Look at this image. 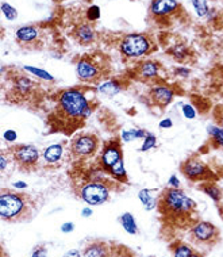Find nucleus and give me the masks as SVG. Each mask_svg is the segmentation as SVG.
I'll return each instance as SVG.
<instances>
[{"label": "nucleus", "mask_w": 223, "mask_h": 257, "mask_svg": "<svg viewBox=\"0 0 223 257\" xmlns=\"http://www.w3.org/2000/svg\"><path fill=\"white\" fill-rule=\"evenodd\" d=\"M94 108L83 88L72 87L58 92L54 114L65 127H77L92 115Z\"/></svg>", "instance_id": "1"}, {"label": "nucleus", "mask_w": 223, "mask_h": 257, "mask_svg": "<svg viewBox=\"0 0 223 257\" xmlns=\"http://www.w3.org/2000/svg\"><path fill=\"white\" fill-rule=\"evenodd\" d=\"M37 213V205L32 195L0 189V218L6 222H22L30 220Z\"/></svg>", "instance_id": "2"}, {"label": "nucleus", "mask_w": 223, "mask_h": 257, "mask_svg": "<svg viewBox=\"0 0 223 257\" xmlns=\"http://www.w3.org/2000/svg\"><path fill=\"white\" fill-rule=\"evenodd\" d=\"M198 203L185 194L181 188H169L166 187L159 195V211L165 218L175 222L190 218L196 211Z\"/></svg>", "instance_id": "3"}, {"label": "nucleus", "mask_w": 223, "mask_h": 257, "mask_svg": "<svg viewBox=\"0 0 223 257\" xmlns=\"http://www.w3.org/2000/svg\"><path fill=\"white\" fill-rule=\"evenodd\" d=\"M156 51L153 38L143 33H133L122 38L119 51L125 61H137L152 54Z\"/></svg>", "instance_id": "4"}, {"label": "nucleus", "mask_w": 223, "mask_h": 257, "mask_svg": "<svg viewBox=\"0 0 223 257\" xmlns=\"http://www.w3.org/2000/svg\"><path fill=\"white\" fill-rule=\"evenodd\" d=\"M104 57L102 54H88L81 57L76 63V76L81 83L97 84L106 76V65L103 63Z\"/></svg>", "instance_id": "5"}, {"label": "nucleus", "mask_w": 223, "mask_h": 257, "mask_svg": "<svg viewBox=\"0 0 223 257\" xmlns=\"http://www.w3.org/2000/svg\"><path fill=\"white\" fill-rule=\"evenodd\" d=\"M13 161L20 170L27 172H32L38 168L39 160L42 158V153L32 144H18L7 149Z\"/></svg>", "instance_id": "6"}, {"label": "nucleus", "mask_w": 223, "mask_h": 257, "mask_svg": "<svg viewBox=\"0 0 223 257\" xmlns=\"http://www.w3.org/2000/svg\"><path fill=\"white\" fill-rule=\"evenodd\" d=\"M99 138L92 133L76 134L70 141V156L75 161H85L95 156L99 151Z\"/></svg>", "instance_id": "7"}, {"label": "nucleus", "mask_w": 223, "mask_h": 257, "mask_svg": "<svg viewBox=\"0 0 223 257\" xmlns=\"http://www.w3.org/2000/svg\"><path fill=\"white\" fill-rule=\"evenodd\" d=\"M180 172L187 180L192 183H204L215 180L217 175L206 163H203L199 157L191 156L180 165Z\"/></svg>", "instance_id": "8"}, {"label": "nucleus", "mask_w": 223, "mask_h": 257, "mask_svg": "<svg viewBox=\"0 0 223 257\" xmlns=\"http://www.w3.org/2000/svg\"><path fill=\"white\" fill-rule=\"evenodd\" d=\"M77 195L88 206H102L110 199L111 188L102 180H91L84 183Z\"/></svg>", "instance_id": "9"}, {"label": "nucleus", "mask_w": 223, "mask_h": 257, "mask_svg": "<svg viewBox=\"0 0 223 257\" xmlns=\"http://www.w3.org/2000/svg\"><path fill=\"white\" fill-rule=\"evenodd\" d=\"M11 83L10 95L13 102H26L32 99L35 91L38 89V83L34 82L27 75L22 73H13L8 77Z\"/></svg>", "instance_id": "10"}, {"label": "nucleus", "mask_w": 223, "mask_h": 257, "mask_svg": "<svg viewBox=\"0 0 223 257\" xmlns=\"http://www.w3.org/2000/svg\"><path fill=\"white\" fill-rule=\"evenodd\" d=\"M190 236L195 244L214 245L219 240V230L217 226L208 221H198L192 223Z\"/></svg>", "instance_id": "11"}, {"label": "nucleus", "mask_w": 223, "mask_h": 257, "mask_svg": "<svg viewBox=\"0 0 223 257\" xmlns=\"http://www.w3.org/2000/svg\"><path fill=\"white\" fill-rule=\"evenodd\" d=\"M181 11V6L177 0H152L150 14L156 22L162 25L164 20H168Z\"/></svg>", "instance_id": "12"}, {"label": "nucleus", "mask_w": 223, "mask_h": 257, "mask_svg": "<svg viewBox=\"0 0 223 257\" xmlns=\"http://www.w3.org/2000/svg\"><path fill=\"white\" fill-rule=\"evenodd\" d=\"M175 96H176L175 89L166 84L154 83L147 91V98L150 101V104L153 107H159V108H165L169 106L175 99Z\"/></svg>", "instance_id": "13"}, {"label": "nucleus", "mask_w": 223, "mask_h": 257, "mask_svg": "<svg viewBox=\"0 0 223 257\" xmlns=\"http://www.w3.org/2000/svg\"><path fill=\"white\" fill-rule=\"evenodd\" d=\"M121 158H123V152H122V144L119 139H111L110 142L103 146L99 157V164L104 172L109 173V171L118 163Z\"/></svg>", "instance_id": "14"}, {"label": "nucleus", "mask_w": 223, "mask_h": 257, "mask_svg": "<svg viewBox=\"0 0 223 257\" xmlns=\"http://www.w3.org/2000/svg\"><path fill=\"white\" fill-rule=\"evenodd\" d=\"M135 77L143 83H156L159 79L161 64L154 60H143L137 63L133 69Z\"/></svg>", "instance_id": "15"}, {"label": "nucleus", "mask_w": 223, "mask_h": 257, "mask_svg": "<svg viewBox=\"0 0 223 257\" xmlns=\"http://www.w3.org/2000/svg\"><path fill=\"white\" fill-rule=\"evenodd\" d=\"M41 30L38 26L26 25L19 27L15 33L16 42L26 49H38V44H41Z\"/></svg>", "instance_id": "16"}, {"label": "nucleus", "mask_w": 223, "mask_h": 257, "mask_svg": "<svg viewBox=\"0 0 223 257\" xmlns=\"http://www.w3.org/2000/svg\"><path fill=\"white\" fill-rule=\"evenodd\" d=\"M65 153V142H58V144H51L46 146L42 151V161H44V167L46 168H58L63 160H64Z\"/></svg>", "instance_id": "17"}, {"label": "nucleus", "mask_w": 223, "mask_h": 257, "mask_svg": "<svg viewBox=\"0 0 223 257\" xmlns=\"http://www.w3.org/2000/svg\"><path fill=\"white\" fill-rule=\"evenodd\" d=\"M72 35L77 44L81 45V46H89V45L94 44L96 39L95 29L91 25V22H81V23L75 26Z\"/></svg>", "instance_id": "18"}, {"label": "nucleus", "mask_w": 223, "mask_h": 257, "mask_svg": "<svg viewBox=\"0 0 223 257\" xmlns=\"http://www.w3.org/2000/svg\"><path fill=\"white\" fill-rule=\"evenodd\" d=\"M166 54L171 57L173 61H176L178 64L190 63L193 58V51L183 41H177L175 44L169 45L168 49H166Z\"/></svg>", "instance_id": "19"}, {"label": "nucleus", "mask_w": 223, "mask_h": 257, "mask_svg": "<svg viewBox=\"0 0 223 257\" xmlns=\"http://www.w3.org/2000/svg\"><path fill=\"white\" fill-rule=\"evenodd\" d=\"M83 255L84 257H115L111 244L102 240H95L88 242L84 248Z\"/></svg>", "instance_id": "20"}, {"label": "nucleus", "mask_w": 223, "mask_h": 257, "mask_svg": "<svg viewBox=\"0 0 223 257\" xmlns=\"http://www.w3.org/2000/svg\"><path fill=\"white\" fill-rule=\"evenodd\" d=\"M126 88V83H123L119 79H103L102 82L96 84V91L103 96L114 98Z\"/></svg>", "instance_id": "21"}, {"label": "nucleus", "mask_w": 223, "mask_h": 257, "mask_svg": "<svg viewBox=\"0 0 223 257\" xmlns=\"http://www.w3.org/2000/svg\"><path fill=\"white\" fill-rule=\"evenodd\" d=\"M199 189L206 194L208 198H210L211 201L214 202L215 205H219L223 199V191L219 188V186H218L215 180H211V182H204L200 183V186H199Z\"/></svg>", "instance_id": "22"}, {"label": "nucleus", "mask_w": 223, "mask_h": 257, "mask_svg": "<svg viewBox=\"0 0 223 257\" xmlns=\"http://www.w3.org/2000/svg\"><path fill=\"white\" fill-rule=\"evenodd\" d=\"M154 192H157V189L142 188L138 192V199L146 211H153L159 206V196H156Z\"/></svg>", "instance_id": "23"}, {"label": "nucleus", "mask_w": 223, "mask_h": 257, "mask_svg": "<svg viewBox=\"0 0 223 257\" xmlns=\"http://www.w3.org/2000/svg\"><path fill=\"white\" fill-rule=\"evenodd\" d=\"M207 134H208V141L214 148L223 149V127L217 123L210 125L207 127Z\"/></svg>", "instance_id": "24"}, {"label": "nucleus", "mask_w": 223, "mask_h": 257, "mask_svg": "<svg viewBox=\"0 0 223 257\" xmlns=\"http://www.w3.org/2000/svg\"><path fill=\"white\" fill-rule=\"evenodd\" d=\"M119 223L123 227V230L130 234V236H135L138 234V225H137V221L134 218V215L131 213H123L119 217Z\"/></svg>", "instance_id": "25"}, {"label": "nucleus", "mask_w": 223, "mask_h": 257, "mask_svg": "<svg viewBox=\"0 0 223 257\" xmlns=\"http://www.w3.org/2000/svg\"><path fill=\"white\" fill-rule=\"evenodd\" d=\"M109 173L116 182L123 183V184H126V183L128 182L127 171L125 168V161H123V158H121L118 163L115 164L114 167L109 171Z\"/></svg>", "instance_id": "26"}, {"label": "nucleus", "mask_w": 223, "mask_h": 257, "mask_svg": "<svg viewBox=\"0 0 223 257\" xmlns=\"http://www.w3.org/2000/svg\"><path fill=\"white\" fill-rule=\"evenodd\" d=\"M147 130L145 129H123L121 132L122 142H133L137 139H143L147 136Z\"/></svg>", "instance_id": "27"}, {"label": "nucleus", "mask_w": 223, "mask_h": 257, "mask_svg": "<svg viewBox=\"0 0 223 257\" xmlns=\"http://www.w3.org/2000/svg\"><path fill=\"white\" fill-rule=\"evenodd\" d=\"M22 69L25 70L26 73L32 75V77H37L39 80H44V82H49V83L54 82V76L50 75L48 70L37 68V67H32V65H25Z\"/></svg>", "instance_id": "28"}, {"label": "nucleus", "mask_w": 223, "mask_h": 257, "mask_svg": "<svg viewBox=\"0 0 223 257\" xmlns=\"http://www.w3.org/2000/svg\"><path fill=\"white\" fill-rule=\"evenodd\" d=\"M171 251L173 253V257H192L195 253V249L190 245L184 244L181 241H177L171 245Z\"/></svg>", "instance_id": "29"}, {"label": "nucleus", "mask_w": 223, "mask_h": 257, "mask_svg": "<svg viewBox=\"0 0 223 257\" xmlns=\"http://www.w3.org/2000/svg\"><path fill=\"white\" fill-rule=\"evenodd\" d=\"M157 148V137L154 133H147V136L143 139H142V145L140 146V152L145 153V152H149Z\"/></svg>", "instance_id": "30"}, {"label": "nucleus", "mask_w": 223, "mask_h": 257, "mask_svg": "<svg viewBox=\"0 0 223 257\" xmlns=\"http://www.w3.org/2000/svg\"><path fill=\"white\" fill-rule=\"evenodd\" d=\"M192 6L195 8V13L198 17L203 18V17H207L208 13H210V7H208V3L207 0H191Z\"/></svg>", "instance_id": "31"}, {"label": "nucleus", "mask_w": 223, "mask_h": 257, "mask_svg": "<svg viewBox=\"0 0 223 257\" xmlns=\"http://www.w3.org/2000/svg\"><path fill=\"white\" fill-rule=\"evenodd\" d=\"M1 13L6 17L7 20H15L18 18V11L15 10V7H13L8 3H1Z\"/></svg>", "instance_id": "32"}, {"label": "nucleus", "mask_w": 223, "mask_h": 257, "mask_svg": "<svg viewBox=\"0 0 223 257\" xmlns=\"http://www.w3.org/2000/svg\"><path fill=\"white\" fill-rule=\"evenodd\" d=\"M181 114H183V117H184L185 120H192L198 117V110H196V107L195 106L187 103V104H183V106H181Z\"/></svg>", "instance_id": "33"}, {"label": "nucleus", "mask_w": 223, "mask_h": 257, "mask_svg": "<svg viewBox=\"0 0 223 257\" xmlns=\"http://www.w3.org/2000/svg\"><path fill=\"white\" fill-rule=\"evenodd\" d=\"M172 73L175 77H180V79H188L192 73V69L185 67V65H177L172 69Z\"/></svg>", "instance_id": "34"}, {"label": "nucleus", "mask_w": 223, "mask_h": 257, "mask_svg": "<svg viewBox=\"0 0 223 257\" xmlns=\"http://www.w3.org/2000/svg\"><path fill=\"white\" fill-rule=\"evenodd\" d=\"M102 17V13H100V7L99 6H91L87 10V19H88V22H96V20H99Z\"/></svg>", "instance_id": "35"}, {"label": "nucleus", "mask_w": 223, "mask_h": 257, "mask_svg": "<svg viewBox=\"0 0 223 257\" xmlns=\"http://www.w3.org/2000/svg\"><path fill=\"white\" fill-rule=\"evenodd\" d=\"M13 158H11V156H10V153H8V151H1V153H0V172H4V171L7 170V165H8V163L11 161Z\"/></svg>", "instance_id": "36"}, {"label": "nucleus", "mask_w": 223, "mask_h": 257, "mask_svg": "<svg viewBox=\"0 0 223 257\" xmlns=\"http://www.w3.org/2000/svg\"><path fill=\"white\" fill-rule=\"evenodd\" d=\"M3 139L6 141V142H15L16 139H18V133L15 132L14 129H7L6 132L3 133Z\"/></svg>", "instance_id": "37"}, {"label": "nucleus", "mask_w": 223, "mask_h": 257, "mask_svg": "<svg viewBox=\"0 0 223 257\" xmlns=\"http://www.w3.org/2000/svg\"><path fill=\"white\" fill-rule=\"evenodd\" d=\"M46 255H48L46 246L45 245H38V246H35V249L32 251L30 257H46Z\"/></svg>", "instance_id": "38"}, {"label": "nucleus", "mask_w": 223, "mask_h": 257, "mask_svg": "<svg viewBox=\"0 0 223 257\" xmlns=\"http://www.w3.org/2000/svg\"><path fill=\"white\" fill-rule=\"evenodd\" d=\"M180 186H181V182H180L177 175L169 176V179H168V187L169 188H180Z\"/></svg>", "instance_id": "39"}, {"label": "nucleus", "mask_w": 223, "mask_h": 257, "mask_svg": "<svg viewBox=\"0 0 223 257\" xmlns=\"http://www.w3.org/2000/svg\"><path fill=\"white\" fill-rule=\"evenodd\" d=\"M214 117H215V122L217 125L223 127V107H217L214 111Z\"/></svg>", "instance_id": "40"}, {"label": "nucleus", "mask_w": 223, "mask_h": 257, "mask_svg": "<svg viewBox=\"0 0 223 257\" xmlns=\"http://www.w3.org/2000/svg\"><path fill=\"white\" fill-rule=\"evenodd\" d=\"M60 230L63 233H65V234H68V233H72L73 230H75V223L73 222H65V223H63L61 225V227H60Z\"/></svg>", "instance_id": "41"}, {"label": "nucleus", "mask_w": 223, "mask_h": 257, "mask_svg": "<svg viewBox=\"0 0 223 257\" xmlns=\"http://www.w3.org/2000/svg\"><path fill=\"white\" fill-rule=\"evenodd\" d=\"M172 126H173V120H171V118H164V120L159 123V129H171Z\"/></svg>", "instance_id": "42"}, {"label": "nucleus", "mask_w": 223, "mask_h": 257, "mask_svg": "<svg viewBox=\"0 0 223 257\" xmlns=\"http://www.w3.org/2000/svg\"><path fill=\"white\" fill-rule=\"evenodd\" d=\"M63 257H84V255L79 249H70Z\"/></svg>", "instance_id": "43"}, {"label": "nucleus", "mask_w": 223, "mask_h": 257, "mask_svg": "<svg viewBox=\"0 0 223 257\" xmlns=\"http://www.w3.org/2000/svg\"><path fill=\"white\" fill-rule=\"evenodd\" d=\"M92 214H94V211H92V208H91V206L84 207L83 210H81V217H83V218H89V217H91Z\"/></svg>", "instance_id": "44"}, {"label": "nucleus", "mask_w": 223, "mask_h": 257, "mask_svg": "<svg viewBox=\"0 0 223 257\" xmlns=\"http://www.w3.org/2000/svg\"><path fill=\"white\" fill-rule=\"evenodd\" d=\"M13 187L15 189H26L27 188V187H29V186H27V183L26 182H15V183H13Z\"/></svg>", "instance_id": "45"}, {"label": "nucleus", "mask_w": 223, "mask_h": 257, "mask_svg": "<svg viewBox=\"0 0 223 257\" xmlns=\"http://www.w3.org/2000/svg\"><path fill=\"white\" fill-rule=\"evenodd\" d=\"M218 210H219V214L222 215V218H223V199H222V202L218 205Z\"/></svg>", "instance_id": "46"}, {"label": "nucleus", "mask_w": 223, "mask_h": 257, "mask_svg": "<svg viewBox=\"0 0 223 257\" xmlns=\"http://www.w3.org/2000/svg\"><path fill=\"white\" fill-rule=\"evenodd\" d=\"M192 257H203V255H202V253H199V252L195 251V253H193V256H192Z\"/></svg>", "instance_id": "47"}, {"label": "nucleus", "mask_w": 223, "mask_h": 257, "mask_svg": "<svg viewBox=\"0 0 223 257\" xmlns=\"http://www.w3.org/2000/svg\"><path fill=\"white\" fill-rule=\"evenodd\" d=\"M54 1H56V3H60V1H63V0H54Z\"/></svg>", "instance_id": "48"}]
</instances>
